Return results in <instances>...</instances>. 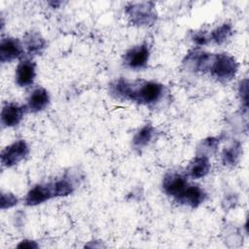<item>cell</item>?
I'll use <instances>...</instances> for the list:
<instances>
[{
	"label": "cell",
	"instance_id": "cell-1",
	"mask_svg": "<svg viewBox=\"0 0 249 249\" xmlns=\"http://www.w3.org/2000/svg\"><path fill=\"white\" fill-rule=\"evenodd\" d=\"M164 88L153 81L130 82L124 78L114 81L110 85V93L117 99L131 100L143 105H153L163 95Z\"/></svg>",
	"mask_w": 249,
	"mask_h": 249
},
{
	"label": "cell",
	"instance_id": "cell-2",
	"mask_svg": "<svg viewBox=\"0 0 249 249\" xmlns=\"http://www.w3.org/2000/svg\"><path fill=\"white\" fill-rule=\"evenodd\" d=\"M238 64L236 60L227 53L212 54L209 72L213 78L222 83L230 82L236 74Z\"/></svg>",
	"mask_w": 249,
	"mask_h": 249
},
{
	"label": "cell",
	"instance_id": "cell-3",
	"mask_svg": "<svg viewBox=\"0 0 249 249\" xmlns=\"http://www.w3.org/2000/svg\"><path fill=\"white\" fill-rule=\"evenodd\" d=\"M125 13L130 21L136 25H150L157 19V13L152 2L130 3L125 8Z\"/></svg>",
	"mask_w": 249,
	"mask_h": 249
},
{
	"label": "cell",
	"instance_id": "cell-4",
	"mask_svg": "<svg viewBox=\"0 0 249 249\" xmlns=\"http://www.w3.org/2000/svg\"><path fill=\"white\" fill-rule=\"evenodd\" d=\"M29 153L24 140H18L4 148L1 152V163L5 167H12L21 161Z\"/></svg>",
	"mask_w": 249,
	"mask_h": 249
},
{
	"label": "cell",
	"instance_id": "cell-5",
	"mask_svg": "<svg viewBox=\"0 0 249 249\" xmlns=\"http://www.w3.org/2000/svg\"><path fill=\"white\" fill-rule=\"evenodd\" d=\"M150 51L146 44L138 45L129 49L124 56V63L130 69L139 70L144 68L149 60Z\"/></svg>",
	"mask_w": 249,
	"mask_h": 249
},
{
	"label": "cell",
	"instance_id": "cell-6",
	"mask_svg": "<svg viewBox=\"0 0 249 249\" xmlns=\"http://www.w3.org/2000/svg\"><path fill=\"white\" fill-rule=\"evenodd\" d=\"M189 185L186 176L178 172H169L164 175L162 179L163 192L176 199Z\"/></svg>",
	"mask_w": 249,
	"mask_h": 249
},
{
	"label": "cell",
	"instance_id": "cell-7",
	"mask_svg": "<svg viewBox=\"0 0 249 249\" xmlns=\"http://www.w3.org/2000/svg\"><path fill=\"white\" fill-rule=\"evenodd\" d=\"M23 45L16 38L5 37L0 42V61L11 62L23 54Z\"/></svg>",
	"mask_w": 249,
	"mask_h": 249
},
{
	"label": "cell",
	"instance_id": "cell-8",
	"mask_svg": "<svg viewBox=\"0 0 249 249\" xmlns=\"http://www.w3.org/2000/svg\"><path fill=\"white\" fill-rule=\"evenodd\" d=\"M36 77V64L28 59H21L16 68V83L21 88L29 87L33 84Z\"/></svg>",
	"mask_w": 249,
	"mask_h": 249
},
{
	"label": "cell",
	"instance_id": "cell-9",
	"mask_svg": "<svg viewBox=\"0 0 249 249\" xmlns=\"http://www.w3.org/2000/svg\"><path fill=\"white\" fill-rule=\"evenodd\" d=\"M26 106H20L17 103H6L1 111V124L5 127H13L18 125L25 113Z\"/></svg>",
	"mask_w": 249,
	"mask_h": 249
},
{
	"label": "cell",
	"instance_id": "cell-10",
	"mask_svg": "<svg viewBox=\"0 0 249 249\" xmlns=\"http://www.w3.org/2000/svg\"><path fill=\"white\" fill-rule=\"evenodd\" d=\"M211 59V53H207L199 50H195L187 54L184 60V64L187 66V68L195 72H205L209 70Z\"/></svg>",
	"mask_w": 249,
	"mask_h": 249
},
{
	"label": "cell",
	"instance_id": "cell-11",
	"mask_svg": "<svg viewBox=\"0 0 249 249\" xmlns=\"http://www.w3.org/2000/svg\"><path fill=\"white\" fill-rule=\"evenodd\" d=\"M52 197H54V196L52 183L50 182L47 184L36 185L30 189L26 194L24 202L28 206H35L49 200Z\"/></svg>",
	"mask_w": 249,
	"mask_h": 249
},
{
	"label": "cell",
	"instance_id": "cell-12",
	"mask_svg": "<svg viewBox=\"0 0 249 249\" xmlns=\"http://www.w3.org/2000/svg\"><path fill=\"white\" fill-rule=\"evenodd\" d=\"M206 198V193L196 185H188L183 193L175 199L181 204L196 208L199 206Z\"/></svg>",
	"mask_w": 249,
	"mask_h": 249
},
{
	"label": "cell",
	"instance_id": "cell-13",
	"mask_svg": "<svg viewBox=\"0 0 249 249\" xmlns=\"http://www.w3.org/2000/svg\"><path fill=\"white\" fill-rule=\"evenodd\" d=\"M50 103V94L44 88H36L32 90L27 98L26 108L32 112L37 113L43 111Z\"/></svg>",
	"mask_w": 249,
	"mask_h": 249
},
{
	"label": "cell",
	"instance_id": "cell-14",
	"mask_svg": "<svg viewBox=\"0 0 249 249\" xmlns=\"http://www.w3.org/2000/svg\"><path fill=\"white\" fill-rule=\"evenodd\" d=\"M22 45L29 55H39L46 49V41L37 31H29L26 33Z\"/></svg>",
	"mask_w": 249,
	"mask_h": 249
},
{
	"label": "cell",
	"instance_id": "cell-15",
	"mask_svg": "<svg viewBox=\"0 0 249 249\" xmlns=\"http://www.w3.org/2000/svg\"><path fill=\"white\" fill-rule=\"evenodd\" d=\"M211 164L208 157L203 155L196 156L189 164L187 168L188 176L193 179H199L204 177L210 170Z\"/></svg>",
	"mask_w": 249,
	"mask_h": 249
},
{
	"label": "cell",
	"instance_id": "cell-16",
	"mask_svg": "<svg viewBox=\"0 0 249 249\" xmlns=\"http://www.w3.org/2000/svg\"><path fill=\"white\" fill-rule=\"evenodd\" d=\"M154 135H155V128L152 125L147 124L143 126L140 130H138V132L134 135L132 139L133 147L136 149H141L147 146L154 138Z\"/></svg>",
	"mask_w": 249,
	"mask_h": 249
},
{
	"label": "cell",
	"instance_id": "cell-17",
	"mask_svg": "<svg viewBox=\"0 0 249 249\" xmlns=\"http://www.w3.org/2000/svg\"><path fill=\"white\" fill-rule=\"evenodd\" d=\"M51 183H52L54 197L66 196L68 195H71L75 189L74 183L69 177H63L61 179L55 180Z\"/></svg>",
	"mask_w": 249,
	"mask_h": 249
},
{
	"label": "cell",
	"instance_id": "cell-18",
	"mask_svg": "<svg viewBox=\"0 0 249 249\" xmlns=\"http://www.w3.org/2000/svg\"><path fill=\"white\" fill-rule=\"evenodd\" d=\"M240 153H241V145L238 142L233 143L231 146L224 150L222 154L223 163L228 166L234 165L240 157Z\"/></svg>",
	"mask_w": 249,
	"mask_h": 249
},
{
	"label": "cell",
	"instance_id": "cell-19",
	"mask_svg": "<svg viewBox=\"0 0 249 249\" xmlns=\"http://www.w3.org/2000/svg\"><path fill=\"white\" fill-rule=\"evenodd\" d=\"M232 33V29L231 24L228 23H224L222 25H220L219 27L215 28L210 36H209V40L213 41L215 44L217 45H221L223 43H225L231 35Z\"/></svg>",
	"mask_w": 249,
	"mask_h": 249
},
{
	"label": "cell",
	"instance_id": "cell-20",
	"mask_svg": "<svg viewBox=\"0 0 249 249\" xmlns=\"http://www.w3.org/2000/svg\"><path fill=\"white\" fill-rule=\"evenodd\" d=\"M218 146H219V139L218 138H215V137L206 138L200 143V147L198 149L200 151L199 155L206 156V154H212L216 151Z\"/></svg>",
	"mask_w": 249,
	"mask_h": 249
},
{
	"label": "cell",
	"instance_id": "cell-21",
	"mask_svg": "<svg viewBox=\"0 0 249 249\" xmlns=\"http://www.w3.org/2000/svg\"><path fill=\"white\" fill-rule=\"evenodd\" d=\"M18 197L11 193H2L1 195V208L7 209L18 204Z\"/></svg>",
	"mask_w": 249,
	"mask_h": 249
},
{
	"label": "cell",
	"instance_id": "cell-22",
	"mask_svg": "<svg viewBox=\"0 0 249 249\" xmlns=\"http://www.w3.org/2000/svg\"><path fill=\"white\" fill-rule=\"evenodd\" d=\"M239 95L244 106L247 107V80H243L239 86Z\"/></svg>",
	"mask_w": 249,
	"mask_h": 249
},
{
	"label": "cell",
	"instance_id": "cell-23",
	"mask_svg": "<svg viewBox=\"0 0 249 249\" xmlns=\"http://www.w3.org/2000/svg\"><path fill=\"white\" fill-rule=\"evenodd\" d=\"M193 41L198 45V46H203L205 44H207V42L209 41V38L205 35V33L202 32H197L193 36Z\"/></svg>",
	"mask_w": 249,
	"mask_h": 249
},
{
	"label": "cell",
	"instance_id": "cell-24",
	"mask_svg": "<svg viewBox=\"0 0 249 249\" xmlns=\"http://www.w3.org/2000/svg\"><path fill=\"white\" fill-rule=\"evenodd\" d=\"M18 248H37L38 245L35 241L32 240H22L19 244H18Z\"/></svg>",
	"mask_w": 249,
	"mask_h": 249
}]
</instances>
